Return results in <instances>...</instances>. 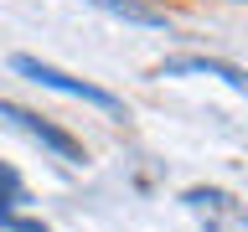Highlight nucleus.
Returning <instances> with one entry per match:
<instances>
[{
	"label": "nucleus",
	"mask_w": 248,
	"mask_h": 232,
	"mask_svg": "<svg viewBox=\"0 0 248 232\" xmlns=\"http://www.w3.org/2000/svg\"><path fill=\"white\" fill-rule=\"evenodd\" d=\"M166 72H202V77H222L232 93H243V72L238 67H228V62H207V57H176V62H166L160 67V77Z\"/></svg>",
	"instance_id": "7ed1b4c3"
},
{
	"label": "nucleus",
	"mask_w": 248,
	"mask_h": 232,
	"mask_svg": "<svg viewBox=\"0 0 248 232\" xmlns=\"http://www.w3.org/2000/svg\"><path fill=\"white\" fill-rule=\"evenodd\" d=\"M98 11L119 15V21H135V26H166V11H155V5H140V0H88Z\"/></svg>",
	"instance_id": "20e7f679"
},
{
	"label": "nucleus",
	"mask_w": 248,
	"mask_h": 232,
	"mask_svg": "<svg viewBox=\"0 0 248 232\" xmlns=\"http://www.w3.org/2000/svg\"><path fill=\"white\" fill-rule=\"evenodd\" d=\"M26 201V186H21V175H16L11 165H0V212H16Z\"/></svg>",
	"instance_id": "39448f33"
},
{
	"label": "nucleus",
	"mask_w": 248,
	"mask_h": 232,
	"mask_svg": "<svg viewBox=\"0 0 248 232\" xmlns=\"http://www.w3.org/2000/svg\"><path fill=\"white\" fill-rule=\"evenodd\" d=\"M16 72H26L31 83H42V88H57V93H67V98H83V103H93V108H119V98H114V93L93 88V83H83V77H67V72H57L52 62L16 57Z\"/></svg>",
	"instance_id": "f257e3e1"
},
{
	"label": "nucleus",
	"mask_w": 248,
	"mask_h": 232,
	"mask_svg": "<svg viewBox=\"0 0 248 232\" xmlns=\"http://www.w3.org/2000/svg\"><path fill=\"white\" fill-rule=\"evenodd\" d=\"M0 119L16 124L21 134H31L36 145H46L52 155H62V160H83V145H78L73 134H62L57 124H46L42 114H31V108H16V103H0Z\"/></svg>",
	"instance_id": "f03ea898"
},
{
	"label": "nucleus",
	"mask_w": 248,
	"mask_h": 232,
	"mask_svg": "<svg viewBox=\"0 0 248 232\" xmlns=\"http://www.w3.org/2000/svg\"><path fill=\"white\" fill-rule=\"evenodd\" d=\"M0 227H11V232H46L42 222H26V217H16V212H0Z\"/></svg>",
	"instance_id": "423d86ee"
}]
</instances>
